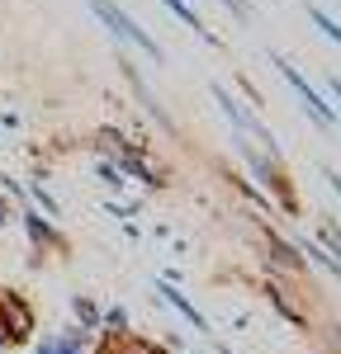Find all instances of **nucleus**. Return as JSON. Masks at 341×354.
<instances>
[{"mask_svg":"<svg viewBox=\"0 0 341 354\" xmlns=\"http://www.w3.org/2000/svg\"><path fill=\"white\" fill-rule=\"evenodd\" d=\"M327 245H332V250L341 255V227H327Z\"/></svg>","mask_w":341,"mask_h":354,"instance_id":"9b49d317","label":"nucleus"},{"mask_svg":"<svg viewBox=\"0 0 341 354\" xmlns=\"http://www.w3.org/2000/svg\"><path fill=\"white\" fill-rule=\"evenodd\" d=\"M76 317H81L85 326H100V312H95L90 302H81V298H76Z\"/></svg>","mask_w":341,"mask_h":354,"instance_id":"6e6552de","label":"nucleus"},{"mask_svg":"<svg viewBox=\"0 0 341 354\" xmlns=\"http://www.w3.org/2000/svg\"><path fill=\"white\" fill-rule=\"evenodd\" d=\"M90 10H95V15L110 24L114 38H123V43H133V48H142L147 57H157V62H161V43H157V38H147V33H142V28L133 24V19H128V15H123L114 0H90Z\"/></svg>","mask_w":341,"mask_h":354,"instance_id":"f257e3e1","label":"nucleus"},{"mask_svg":"<svg viewBox=\"0 0 341 354\" xmlns=\"http://www.w3.org/2000/svg\"><path fill=\"white\" fill-rule=\"evenodd\" d=\"M280 71H284V81H289L294 90H299V100H304V109L313 113V123H317V128H337V113H332L327 104H322V95H317V90H313V85L304 81V76H299V71H294V66H289L284 57H280Z\"/></svg>","mask_w":341,"mask_h":354,"instance_id":"f03ea898","label":"nucleus"},{"mask_svg":"<svg viewBox=\"0 0 341 354\" xmlns=\"http://www.w3.org/2000/svg\"><path fill=\"white\" fill-rule=\"evenodd\" d=\"M223 5L237 15V19H247V15H252V5H247V0H223Z\"/></svg>","mask_w":341,"mask_h":354,"instance_id":"1a4fd4ad","label":"nucleus"},{"mask_svg":"<svg viewBox=\"0 0 341 354\" xmlns=\"http://www.w3.org/2000/svg\"><path fill=\"white\" fill-rule=\"evenodd\" d=\"M322 175H327V185H332V189L341 194V175H337V170H322Z\"/></svg>","mask_w":341,"mask_h":354,"instance_id":"f8f14e48","label":"nucleus"},{"mask_svg":"<svg viewBox=\"0 0 341 354\" xmlns=\"http://www.w3.org/2000/svg\"><path fill=\"white\" fill-rule=\"evenodd\" d=\"M81 345H85V335H67V340L53 345V354H81Z\"/></svg>","mask_w":341,"mask_h":354,"instance_id":"0eeeda50","label":"nucleus"},{"mask_svg":"<svg viewBox=\"0 0 341 354\" xmlns=\"http://www.w3.org/2000/svg\"><path fill=\"white\" fill-rule=\"evenodd\" d=\"M105 322H110V326H119V330H123V322H128V317H123V307H114V312H105Z\"/></svg>","mask_w":341,"mask_h":354,"instance_id":"9d476101","label":"nucleus"},{"mask_svg":"<svg viewBox=\"0 0 341 354\" xmlns=\"http://www.w3.org/2000/svg\"><path fill=\"white\" fill-rule=\"evenodd\" d=\"M157 293H161V298H166L170 307H175V312H180V317H185V322H190L195 330H209V322H204V312H199V307H195L190 298H185L180 288H170V283H157Z\"/></svg>","mask_w":341,"mask_h":354,"instance_id":"20e7f679","label":"nucleus"},{"mask_svg":"<svg viewBox=\"0 0 341 354\" xmlns=\"http://www.w3.org/2000/svg\"><path fill=\"white\" fill-rule=\"evenodd\" d=\"M313 24L322 28V33H327L332 43H341V24H337V19H332V15H327V10H313Z\"/></svg>","mask_w":341,"mask_h":354,"instance_id":"39448f33","label":"nucleus"},{"mask_svg":"<svg viewBox=\"0 0 341 354\" xmlns=\"http://www.w3.org/2000/svg\"><path fill=\"white\" fill-rule=\"evenodd\" d=\"M213 100L223 104V113H227V118H232V123H237V128H247V133H256V137H261V142H265V147H270V151H275V137L265 133V128L256 123L252 113H247V109H242V104H237V100H232V95H227L223 85H213Z\"/></svg>","mask_w":341,"mask_h":354,"instance_id":"7ed1b4c3","label":"nucleus"},{"mask_svg":"<svg viewBox=\"0 0 341 354\" xmlns=\"http://www.w3.org/2000/svg\"><path fill=\"white\" fill-rule=\"evenodd\" d=\"M332 95H337V100H341V81H332Z\"/></svg>","mask_w":341,"mask_h":354,"instance_id":"ddd939ff","label":"nucleus"},{"mask_svg":"<svg viewBox=\"0 0 341 354\" xmlns=\"http://www.w3.org/2000/svg\"><path fill=\"white\" fill-rule=\"evenodd\" d=\"M270 302L280 307V312H284V317H289V322H304V317H299V307H294V302L284 298V293H280V288H275V283H270Z\"/></svg>","mask_w":341,"mask_h":354,"instance_id":"423d86ee","label":"nucleus"}]
</instances>
